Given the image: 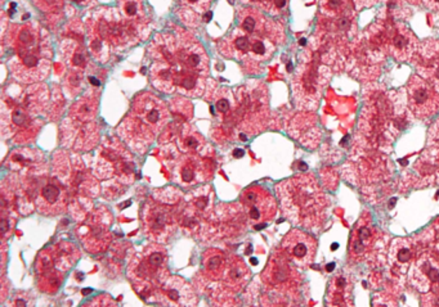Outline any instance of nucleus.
<instances>
[{
  "mask_svg": "<svg viewBox=\"0 0 439 307\" xmlns=\"http://www.w3.org/2000/svg\"><path fill=\"white\" fill-rule=\"evenodd\" d=\"M161 292L165 299H168L171 305L194 306L197 304V297L192 287L178 276L166 279Z\"/></svg>",
  "mask_w": 439,
  "mask_h": 307,
  "instance_id": "19",
  "label": "nucleus"
},
{
  "mask_svg": "<svg viewBox=\"0 0 439 307\" xmlns=\"http://www.w3.org/2000/svg\"><path fill=\"white\" fill-rule=\"evenodd\" d=\"M98 110L97 96H85L73 103L70 110V119L73 121L92 122L96 117Z\"/></svg>",
  "mask_w": 439,
  "mask_h": 307,
  "instance_id": "25",
  "label": "nucleus"
},
{
  "mask_svg": "<svg viewBox=\"0 0 439 307\" xmlns=\"http://www.w3.org/2000/svg\"><path fill=\"white\" fill-rule=\"evenodd\" d=\"M93 1H94V0H71V3H73V4L78 6V7H80V8L88 7Z\"/></svg>",
  "mask_w": 439,
  "mask_h": 307,
  "instance_id": "38",
  "label": "nucleus"
},
{
  "mask_svg": "<svg viewBox=\"0 0 439 307\" xmlns=\"http://www.w3.org/2000/svg\"><path fill=\"white\" fill-rule=\"evenodd\" d=\"M424 1H425V6L431 10L439 9V0H424Z\"/></svg>",
  "mask_w": 439,
  "mask_h": 307,
  "instance_id": "39",
  "label": "nucleus"
},
{
  "mask_svg": "<svg viewBox=\"0 0 439 307\" xmlns=\"http://www.w3.org/2000/svg\"><path fill=\"white\" fill-rule=\"evenodd\" d=\"M34 4L48 17L50 21H56L62 16L65 0H34Z\"/></svg>",
  "mask_w": 439,
  "mask_h": 307,
  "instance_id": "29",
  "label": "nucleus"
},
{
  "mask_svg": "<svg viewBox=\"0 0 439 307\" xmlns=\"http://www.w3.org/2000/svg\"><path fill=\"white\" fill-rule=\"evenodd\" d=\"M203 273L210 280H220L226 271L227 259L222 250L217 248L208 250L203 253Z\"/></svg>",
  "mask_w": 439,
  "mask_h": 307,
  "instance_id": "23",
  "label": "nucleus"
},
{
  "mask_svg": "<svg viewBox=\"0 0 439 307\" xmlns=\"http://www.w3.org/2000/svg\"><path fill=\"white\" fill-rule=\"evenodd\" d=\"M439 146V119L431 125L428 133V147Z\"/></svg>",
  "mask_w": 439,
  "mask_h": 307,
  "instance_id": "35",
  "label": "nucleus"
},
{
  "mask_svg": "<svg viewBox=\"0 0 439 307\" xmlns=\"http://www.w3.org/2000/svg\"><path fill=\"white\" fill-rule=\"evenodd\" d=\"M410 280L419 291L428 292L439 284V264L425 255L416 260L410 270Z\"/></svg>",
  "mask_w": 439,
  "mask_h": 307,
  "instance_id": "17",
  "label": "nucleus"
},
{
  "mask_svg": "<svg viewBox=\"0 0 439 307\" xmlns=\"http://www.w3.org/2000/svg\"><path fill=\"white\" fill-rule=\"evenodd\" d=\"M87 30L88 33L106 41L111 48L124 49L138 43L119 9L102 8L94 12L88 20Z\"/></svg>",
  "mask_w": 439,
  "mask_h": 307,
  "instance_id": "4",
  "label": "nucleus"
},
{
  "mask_svg": "<svg viewBox=\"0 0 439 307\" xmlns=\"http://www.w3.org/2000/svg\"><path fill=\"white\" fill-rule=\"evenodd\" d=\"M249 4H254V6H261V0H244Z\"/></svg>",
  "mask_w": 439,
  "mask_h": 307,
  "instance_id": "40",
  "label": "nucleus"
},
{
  "mask_svg": "<svg viewBox=\"0 0 439 307\" xmlns=\"http://www.w3.org/2000/svg\"><path fill=\"white\" fill-rule=\"evenodd\" d=\"M183 8L180 9L179 16L185 24L196 27L201 22L203 15L209 9L212 0H180Z\"/></svg>",
  "mask_w": 439,
  "mask_h": 307,
  "instance_id": "24",
  "label": "nucleus"
},
{
  "mask_svg": "<svg viewBox=\"0 0 439 307\" xmlns=\"http://www.w3.org/2000/svg\"><path fill=\"white\" fill-rule=\"evenodd\" d=\"M62 142L66 147L76 151H89L97 146L99 131L93 121H73L69 117L62 126Z\"/></svg>",
  "mask_w": 439,
  "mask_h": 307,
  "instance_id": "12",
  "label": "nucleus"
},
{
  "mask_svg": "<svg viewBox=\"0 0 439 307\" xmlns=\"http://www.w3.org/2000/svg\"><path fill=\"white\" fill-rule=\"evenodd\" d=\"M286 218L298 227L318 229L326 216L327 200L317 180L301 175L286 180L276 188Z\"/></svg>",
  "mask_w": 439,
  "mask_h": 307,
  "instance_id": "2",
  "label": "nucleus"
},
{
  "mask_svg": "<svg viewBox=\"0 0 439 307\" xmlns=\"http://www.w3.org/2000/svg\"><path fill=\"white\" fill-rule=\"evenodd\" d=\"M357 6V8H364V7H370L373 6L376 0H353Z\"/></svg>",
  "mask_w": 439,
  "mask_h": 307,
  "instance_id": "37",
  "label": "nucleus"
},
{
  "mask_svg": "<svg viewBox=\"0 0 439 307\" xmlns=\"http://www.w3.org/2000/svg\"><path fill=\"white\" fill-rule=\"evenodd\" d=\"M371 242H373V238H371L370 227H358L357 232H354V238L352 239V252L361 253L362 250H366Z\"/></svg>",
  "mask_w": 439,
  "mask_h": 307,
  "instance_id": "30",
  "label": "nucleus"
},
{
  "mask_svg": "<svg viewBox=\"0 0 439 307\" xmlns=\"http://www.w3.org/2000/svg\"><path fill=\"white\" fill-rule=\"evenodd\" d=\"M169 111L160 98L142 93L134 99L131 112L122 120L119 135L136 152L145 154L169 122Z\"/></svg>",
  "mask_w": 439,
  "mask_h": 307,
  "instance_id": "3",
  "label": "nucleus"
},
{
  "mask_svg": "<svg viewBox=\"0 0 439 307\" xmlns=\"http://www.w3.org/2000/svg\"><path fill=\"white\" fill-rule=\"evenodd\" d=\"M111 224L113 216L105 207L94 211L93 215L76 230L84 248L90 253H99L106 250L111 242Z\"/></svg>",
  "mask_w": 439,
  "mask_h": 307,
  "instance_id": "8",
  "label": "nucleus"
},
{
  "mask_svg": "<svg viewBox=\"0 0 439 307\" xmlns=\"http://www.w3.org/2000/svg\"><path fill=\"white\" fill-rule=\"evenodd\" d=\"M408 105L416 117L429 119L439 111V93L428 81L414 75L407 84Z\"/></svg>",
  "mask_w": 439,
  "mask_h": 307,
  "instance_id": "10",
  "label": "nucleus"
},
{
  "mask_svg": "<svg viewBox=\"0 0 439 307\" xmlns=\"http://www.w3.org/2000/svg\"><path fill=\"white\" fill-rule=\"evenodd\" d=\"M422 73L426 81L439 93V62L433 63L428 68H423Z\"/></svg>",
  "mask_w": 439,
  "mask_h": 307,
  "instance_id": "33",
  "label": "nucleus"
},
{
  "mask_svg": "<svg viewBox=\"0 0 439 307\" xmlns=\"http://www.w3.org/2000/svg\"><path fill=\"white\" fill-rule=\"evenodd\" d=\"M119 10L137 41L146 39L151 20L146 12L145 0H119Z\"/></svg>",
  "mask_w": 439,
  "mask_h": 307,
  "instance_id": "13",
  "label": "nucleus"
},
{
  "mask_svg": "<svg viewBox=\"0 0 439 307\" xmlns=\"http://www.w3.org/2000/svg\"><path fill=\"white\" fill-rule=\"evenodd\" d=\"M412 259H414V250H412L411 243L402 238H398L391 243L389 261H391V267H394L397 271L406 273L407 267Z\"/></svg>",
  "mask_w": 439,
  "mask_h": 307,
  "instance_id": "22",
  "label": "nucleus"
},
{
  "mask_svg": "<svg viewBox=\"0 0 439 307\" xmlns=\"http://www.w3.org/2000/svg\"><path fill=\"white\" fill-rule=\"evenodd\" d=\"M350 10V0H321V12L325 16L344 18Z\"/></svg>",
  "mask_w": 439,
  "mask_h": 307,
  "instance_id": "28",
  "label": "nucleus"
},
{
  "mask_svg": "<svg viewBox=\"0 0 439 307\" xmlns=\"http://www.w3.org/2000/svg\"><path fill=\"white\" fill-rule=\"evenodd\" d=\"M179 143L187 152H199L203 148V139L199 133H182L179 137Z\"/></svg>",
  "mask_w": 439,
  "mask_h": 307,
  "instance_id": "31",
  "label": "nucleus"
},
{
  "mask_svg": "<svg viewBox=\"0 0 439 307\" xmlns=\"http://www.w3.org/2000/svg\"><path fill=\"white\" fill-rule=\"evenodd\" d=\"M286 255H272L268 265L266 267L261 278L264 279L266 283L275 288H282L287 287L289 284L293 283V270L289 267L286 261Z\"/></svg>",
  "mask_w": 439,
  "mask_h": 307,
  "instance_id": "20",
  "label": "nucleus"
},
{
  "mask_svg": "<svg viewBox=\"0 0 439 307\" xmlns=\"http://www.w3.org/2000/svg\"><path fill=\"white\" fill-rule=\"evenodd\" d=\"M36 204L44 215H58L66 211L67 195L58 183L50 181L41 188Z\"/></svg>",
  "mask_w": 439,
  "mask_h": 307,
  "instance_id": "18",
  "label": "nucleus"
},
{
  "mask_svg": "<svg viewBox=\"0 0 439 307\" xmlns=\"http://www.w3.org/2000/svg\"><path fill=\"white\" fill-rule=\"evenodd\" d=\"M317 242L310 235L301 232L299 229H294L286 235L282 242V250L286 257L292 260L298 267H308L316 255Z\"/></svg>",
  "mask_w": 439,
  "mask_h": 307,
  "instance_id": "11",
  "label": "nucleus"
},
{
  "mask_svg": "<svg viewBox=\"0 0 439 307\" xmlns=\"http://www.w3.org/2000/svg\"><path fill=\"white\" fill-rule=\"evenodd\" d=\"M236 98V120H240L243 129L250 134L266 128L268 119V97L264 87L259 82L250 87L246 85L238 89Z\"/></svg>",
  "mask_w": 439,
  "mask_h": 307,
  "instance_id": "5",
  "label": "nucleus"
},
{
  "mask_svg": "<svg viewBox=\"0 0 439 307\" xmlns=\"http://www.w3.org/2000/svg\"><path fill=\"white\" fill-rule=\"evenodd\" d=\"M387 47L396 59L401 62L410 61L417 48V39L406 24H397L388 33Z\"/></svg>",
  "mask_w": 439,
  "mask_h": 307,
  "instance_id": "15",
  "label": "nucleus"
},
{
  "mask_svg": "<svg viewBox=\"0 0 439 307\" xmlns=\"http://www.w3.org/2000/svg\"><path fill=\"white\" fill-rule=\"evenodd\" d=\"M128 274L137 285L165 283L168 278L166 252L161 247L148 246L138 256L133 257Z\"/></svg>",
  "mask_w": 439,
  "mask_h": 307,
  "instance_id": "6",
  "label": "nucleus"
},
{
  "mask_svg": "<svg viewBox=\"0 0 439 307\" xmlns=\"http://www.w3.org/2000/svg\"><path fill=\"white\" fill-rule=\"evenodd\" d=\"M213 194L210 188L205 186L195 193L189 195V200L186 202L185 210L182 214V223L185 227L196 230V227L200 225L203 218H206L212 210Z\"/></svg>",
  "mask_w": 439,
  "mask_h": 307,
  "instance_id": "14",
  "label": "nucleus"
},
{
  "mask_svg": "<svg viewBox=\"0 0 439 307\" xmlns=\"http://www.w3.org/2000/svg\"><path fill=\"white\" fill-rule=\"evenodd\" d=\"M52 252L56 267L62 271L71 269L80 257V252L73 243H58L55 248H52Z\"/></svg>",
  "mask_w": 439,
  "mask_h": 307,
  "instance_id": "27",
  "label": "nucleus"
},
{
  "mask_svg": "<svg viewBox=\"0 0 439 307\" xmlns=\"http://www.w3.org/2000/svg\"><path fill=\"white\" fill-rule=\"evenodd\" d=\"M13 56L8 67L13 77L24 84H36L48 76L53 56L48 33L41 24L27 22L9 30Z\"/></svg>",
  "mask_w": 439,
  "mask_h": 307,
  "instance_id": "1",
  "label": "nucleus"
},
{
  "mask_svg": "<svg viewBox=\"0 0 439 307\" xmlns=\"http://www.w3.org/2000/svg\"><path fill=\"white\" fill-rule=\"evenodd\" d=\"M36 270L38 285L41 291L48 294L56 293L64 282V274L62 270H59L55 264L52 250H44L41 252L36 262Z\"/></svg>",
  "mask_w": 439,
  "mask_h": 307,
  "instance_id": "16",
  "label": "nucleus"
},
{
  "mask_svg": "<svg viewBox=\"0 0 439 307\" xmlns=\"http://www.w3.org/2000/svg\"><path fill=\"white\" fill-rule=\"evenodd\" d=\"M241 203L247 220L255 225V229H261L276 216L277 204L272 194L261 186H252L246 189L241 195Z\"/></svg>",
  "mask_w": 439,
  "mask_h": 307,
  "instance_id": "9",
  "label": "nucleus"
},
{
  "mask_svg": "<svg viewBox=\"0 0 439 307\" xmlns=\"http://www.w3.org/2000/svg\"><path fill=\"white\" fill-rule=\"evenodd\" d=\"M215 108L217 112L220 114H228L232 108V99L229 96H220L215 99Z\"/></svg>",
  "mask_w": 439,
  "mask_h": 307,
  "instance_id": "34",
  "label": "nucleus"
},
{
  "mask_svg": "<svg viewBox=\"0 0 439 307\" xmlns=\"http://www.w3.org/2000/svg\"><path fill=\"white\" fill-rule=\"evenodd\" d=\"M223 276L227 282L228 287H231L233 290H240L247 282V279L250 276V271L245 265L243 260L233 257L229 262H227V267H226V271H224Z\"/></svg>",
  "mask_w": 439,
  "mask_h": 307,
  "instance_id": "26",
  "label": "nucleus"
},
{
  "mask_svg": "<svg viewBox=\"0 0 439 307\" xmlns=\"http://www.w3.org/2000/svg\"><path fill=\"white\" fill-rule=\"evenodd\" d=\"M177 229V215L169 203L154 200L143 209L145 234L154 242H168Z\"/></svg>",
  "mask_w": 439,
  "mask_h": 307,
  "instance_id": "7",
  "label": "nucleus"
},
{
  "mask_svg": "<svg viewBox=\"0 0 439 307\" xmlns=\"http://www.w3.org/2000/svg\"><path fill=\"white\" fill-rule=\"evenodd\" d=\"M426 154H428V158H429L433 163L439 165V146L428 147Z\"/></svg>",
  "mask_w": 439,
  "mask_h": 307,
  "instance_id": "36",
  "label": "nucleus"
},
{
  "mask_svg": "<svg viewBox=\"0 0 439 307\" xmlns=\"http://www.w3.org/2000/svg\"><path fill=\"white\" fill-rule=\"evenodd\" d=\"M208 167L206 165L196 158V156L183 157L175 165V177L180 184H191L195 181H203L206 179Z\"/></svg>",
  "mask_w": 439,
  "mask_h": 307,
  "instance_id": "21",
  "label": "nucleus"
},
{
  "mask_svg": "<svg viewBox=\"0 0 439 307\" xmlns=\"http://www.w3.org/2000/svg\"><path fill=\"white\" fill-rule=\"evenodd\" d=\"M289 0H261V9L267 10L271 15H280L285 10Z\"/></svg>",
  "mask_w": 439,
  "mask_h": 307,
  "instance_id": "32",
  "label": "nucleus"
}]
</instances>
